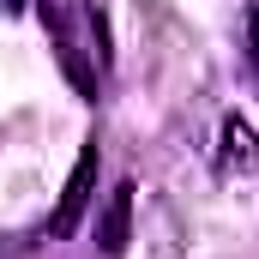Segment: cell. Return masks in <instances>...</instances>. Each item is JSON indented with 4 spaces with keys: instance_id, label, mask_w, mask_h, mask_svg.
<instances>
[{
    "instance_id": "cell-2",
    "label": "cell",
    "mask_w": 259,
    "mask_h": 259,
    "mask_svg": "<svg viewBox=\"0 0 259 259\" xmlns=\"http://www.w3.org/2000/svg\"><path fill=\"white\" fill-rule=\"evenodd\" d=\"M121 235H127V187L115 193V211H109V229H103V247L115 253V247H121Z\"/></svg>"
},
{
    "instance_id": "cell-3",
    "label": "cell",
    "mask_w": 259,
    "mask_h": 259,
    "mask_svg": "<svg viewBox=\"0 0 259 259\" xmlns=\"http://www.w3.org/2000/svg\"><path fill=\"white\" fill-rule=\"evenodd\" d=\"M247 61H253V78H259V6H253V18H247Z\"/></svg>"
},
{
    "instance_id": "cell-1",
    "label": "cell",
    "mask_w": 259,
    "mask_h": 259,
    "mask_svg": "<svg viewBox=\"0 0 259 259\" xmlns=\"http://www.w3.org/2000/svg\"><path fill=\"white\" fill-rule=\"evenodd\" d=\"M223 169L235 175V169H247V175H259V139L247 121H223Z\"/></svg>"
}]
</instances>
